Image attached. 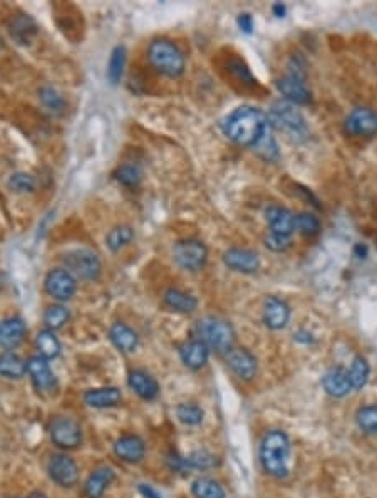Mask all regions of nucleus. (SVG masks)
I'll return each instance as SVG.
<instances>
[{"instance_id":"f257e3e1","label":"nucleus","mask_w":377,"mask_h":498,"mask_svg":"<svg viewBox=\"0 0 377 498\" xmlns=\"http://www.w3.org/2000/svg\"><path fill=\"white\" fill-rule=\"evenodd\" d=\"M268 129L267 116L260 110L242 106L225 120L223 131L230 139L242 147H255Z\"/></svg>"},{"instance_id":"f03ea898","label":"nucleus","mask_w":377,"mask_h":498,"mask_svg":"<svg viewBox=\"0 0 377 498\" xmlns=\"http://www.w3.org/2000/svg\"><path fill=\"white\" fill-rule=\"evenodd\" d=\"M289 436L280 430L268 431L260 445V463L263 470L273 478H285L289 475Z\"/></svg>"},{"instance_id":"7ed1b4c3","label":"nucleus","mask_w":377,"mask_h":498,"mask_svg":"<svg viewBox=\"0 0 377 498\" xmlns=\"http://www.w3.org/2000/svg\"><path fill=\"white\" fill-rule=\"evenodd\" d=\"M148 60L159 74L168 78H180L185 73V55L174 42L154 39L148 47Z\"/></svg>"},{"instance_id":"20e7f679","label":"nucleus","mask_w":377,"mask_h":498,"mask_svg":"<svg viewBox=\"0 0 377 498\" xmlns=\"http://www.w3.org/2000/svg\"><path fill=\"white\" fill-rule=\"evenodd\" d=\"M196 334L198 339L205 342L210 351L228 352L235 342V332L232 326L218 317L200 319L196 324Z\"/></svg>"},{"instance_id":"39448f33","label":"nucleus","mask_w":377,"mask_h":498,"mask_svg":"<svg viewBox=\"0 0 377 498\" xmlns=\"http://www.w3.org/2000/svg\"><path fill=\"white\" fill-rule=\"evenodd\" d=\"M267 121L268 126L284 131L292 138H302V136L307 134V124H305L304 116L297 110L295 105H292L289 101L273 102Z\"/></svg>"},{"instance_id":"423d86ee","label":"nucleus","mask_w":377,"mask_h":498,"mask_svg":"<svg viewBox=\"0 0 377 498\" xmlns=\"http://www.w3.org/2000/svg\"><path fill=\"white\" fill-rule=\"evenodd\" d=\"M64 269L83 280H97L101 275V260L87 248H75L64 255Z\"/></svg>"},{"instance_id":"0eeeda50","label":"nucleus","mask_w":377,"mask_h":498,"mask_svg":"<svg viewBox=\"0 0 377 498\" xmlns=\"http://www.w3.org/2000/svg\"><path fill=\"white\" fill-rule=\"evenodd\" d=\"M173 258L181 269L195 272L200 270L201 267L206 264V258H208V250H206L205 243L200 240H180L174 243L173 247Z\"/></svg>"},{"instance_id":"6e6552de","label":"nucleus","mask_w":377,"mask_h":498,"mask_svg":"<svg viewBox=\"0 0 377 498\" xmlns=\"http://www.w3.org/2000/svg\"><path fill=\"white\" fill-rule=\"evenodd\" d=\"M44 287L51 297L59 300V302H65V300L74 297L75 290H78V279L68 269L59 267V269L47 272Z\"/></svg>"},{"instance_id":"1a4fd4ad","label":"nucleus","mask_w":377,"mask_h":498,"mask_svg":"<svg viewBox=\"0 0 377 498\" xmlns=\"http://www.w3.org/2000/svg\"><path fill=\"white\" fill-rule=\"evenodd\" d=\"M51 440L63 450H74L81 445L83 431L74 418L58 416L51 425Z\"/></svg>"},{"instance_id":"9d476101","label":"nucleus","mask_w":377,"mask_h":498,"mask_svg":"<svg viewBox=\"0 0 377 498\" xmlns=\"http://www.w3.org/2000/svg\"><path fill=\"white\" fill-rule=\"evenodd\" d=\"M51 480L63 488H73L79 482V468L69 455H54L47 465Z\"/></svg>"},{"instance_id":"9b49d317","label":"nucleus","mask_w":377,"mask_h":498,"mask_svg":"<svg viewBox=\"0 0 377 498\" xmlns=\"http://www.w3.org/2000/svg\"><path fill=\"white\" fill-rule=\"evenodd\" d=\"M346 131L349 134L366 136V138L377 134V112L369 107H357L347 116Z\"/></svg>"},{"instance_id":"f8f14e48","label":"nucleus","mask_w":377,"mask_h":498,"mask_svg":"<svg viewBox=\"0 0 377 498\" xmlns=\"http://www.w3.org/2000/svg\"><path fill=\"white\" fill-rule=\"evenodd\" d=\"M27 336V324L22 317H7L0 321V347L14 351L22 344Z\"/></svg>"},{"instance_id":"ddd939ff","label":"nucleus","mask_w":377,"mask_h":498,"mask_svg":"<svg viewBox=\"0 0 377 498\" xmlns=\"http://www.w3.org/2000/svg\"><path fill=\"white\" fill-rule=\"evenodd\" d=\"M226 364L233 371L237 378L243 381H250L257 374V359L247 349H230L226 352Z\"/></svg>"},{"instance_id":"4468645a","label":"nucleus","mask_w":377,"mask_h":498,"mask_svg":"<svg viewBox=\"0 0 377 498\" xmlns=\"http://www.w3.org/2000/svg\"><path fill=\"white\" fill-rule=\"evenodd\" d=\"M223 262L228 269L242 274H253L260 267V258L247 248H230L223 253Z\"/></svg>"},{"instance_id":"2eb2a0df","label":"nucleus","mask_w":377,"mask_h":498,"mask_svg":"<svg viewBox=\"0 0 377 498\" xmlns=\"http://www.w3.org/2000/svg\"><path fill=\"white\" fill-rule=\"evenodd\" d=\"M27 374L31 376L34 386L39 391H47V389H53L55 386V376L51 371V366L47 363V359L42 356H34L26 363Z\"/></svg>"},{"instance_id":"dca6fc26","label":"nucleus","mask_w":377,"mask_h":498,"mask_svg":"<svg viewBox=\"0 0 377 498\" xmlns=\"http://www.w3.org/2000/svg\"><path fill=\"white\" fill-rule=\"evenodd\" d=\"M290 319V307L285 300L279 297H268L263 305V322L268 329L279 331L284 329Z\"/></svg>"},{"instance_id":"f3484780","label":"nucleus","mask_w":377,"mask_h":498,"mask_svg":"<svg viewBox=\"0 0 377 498\" xmlns=\"http://www.w3.org/2000/svg\"><path fill=\"white\" fill-rule=\"evenodd\" d=\"M116 457L126 463H138L144 458L146 445L136 435H124L116 440L115 443Z\"/></svg>"},{"instance_id":"a211bd4d","label":"nucleus","mask_w":377,"mask_h":498,"mask_svg":"<svg viewBox=\"0 0 377 498\" xmlns=\"http://www.w3.org/2000/svg\"><path fill=\"white\" fill-rule=\"evenodd\" d=\"M275 84L277 88H279V91L285 96V100L292 102V105H309L310 100H312V97H310L309 88L305 86L304 79L289 76V74H287L285 78L279 79Z\"/></svg>"},{"instance_id":"6ab92c4d","label":"nucleus","mask_w":377,"mask_h":498,"mask_svg":"<svg viewBox=\"0 0 377 498\" xmlns=\"http://www.w3.org/2000/svg\"><path fill=\"white\" fill-rule=\"evenodd\" d=\"M180 358L183 364L190 369H201L210 359V349L205 342L200 339H193L185 342L180 347Z\"/></svg>"},{"instance_id":"aec40b11","label":"nucleus","mask_w":377,"mask_h":498,"mask_svg":"<svg viewBox=\"0 0 377 498\" xmlns=\"http://www.w3.org/2000/svg\"><path fill=\"white\" fill-rule=\"evenodd\" d=\"M128 384L141 399H146V401H151L159 394L158 381L143 369L131 371L128 376Z\"/></svg>"},{"instance_id":"412c9836","label":"nucleus","mask_w":377,"mask_h":498,"mask_svg":"<svg viewBox=\"0 0 377 498\" xmlns=\"http://www.w3.org/2000/svg\"><path fill=\"white\" fill-rule=\"evenodd\" d=\"M267 222L270 225L273 235L280 237H290L295 230V217L287 208L282 206H270L265 211Z\"/></svg>"},{"instance_id":"4be33fe9","label":"nucleus","mask_w":377,"mask_h":498,"mask_svg":"<svg viewBox=\"0 0 377 498\" xmlns=\"http://www.w3.org/2000/svg\"><path fill=\"white\" fill-rule=\"evenodd\" d=\"M115 480V470L110 467H99L94 470L84 483V493L87 498H101Z\"/></svg>"},{"instance_id":"5701e85b","label":"nucleus","mask_w":377,"mask_h":498,"mask_svg":"<svg viewBox=\"0 0 377 498\" xmlns=\"http://www.w3.org/2000/svg\"><path fill=\"white\" fill-rule=\"evenodd\" d=\"M322 386L325 393L331 394L334 398H344L352 391L347 371L342 368L329 369L322 378Z\"/></svg>"},{"instance_id":"b1692460","label":"nucleus","mask_w":377,"mask_h":498,"mask_svg":"<svg viewBox=\"0 0 377 498\" xmlns=\"http://www.w3.org/2000/svg\"><path fill=\"white\" fill-rule=\"evenodd\" d=\"M9 32H11L12 39L17 41L18 44H31V41L37 36V23L31 16L18 14L9 22Z\"/></svg>"},{"instance_id":"393cba45","label":"nucleus","mask_w":377,"mask_h":498,"mask_svg":"<svg viewBox=\"0 0 377 498\" xmlns=\"http://www.w3.org/2000/svg\"><path fill=\"white\" fill-rule=\"evenodd\" d=\"M121 399L122 394L117 388H96L89 389V391L84 394V403L91 408H97V410L120 405Z\"/></svg>"},{"instance_id":"a878e982","label":"nucleus","mask_w":377,"mask_h":498,"mask_svg":"<svg viewBox=\"0 0 377 498\" xmlns=\"http://www.w3.org/2000/svg\"><path fill=\"white\" fill-rule=\"evenodd\" d=\"M110 339L121 352H134L138 347V334L122 322H115L110 327Z\"/></svg>"},{"instance_id":"bb28decb","label":"nucleus","mask_w":377,"mask_h":498,"mask_svg":"<svg viewBox=\"0 0 377 498\" xmlns=\"http://www.w3.org/2000/svg\"><path fill=\"white\" fill-rule=\"evenodd\" d=\"M163 300L164 304H166V307L180 314H190L198 307L196 297H193V295L178 289H168L163 295Z\"/></svg>"},{"instance_id":"cd10ccee","label":"nucleus","mask_w":377,"mask_h":498,"mask_svg":"<svg viewBox=\"0 0 377 498\" xmlns=\"http://www.w3.org/2000/svg\"><path fill=\"white\" fill-rule=\"evenodd\" d=\"M27 373L26 361L14 351H6L0 354V376L7 379H22Z\"/></svg>"},{"instance_id":"c85d7f7f","label":"nucleus","mask_w":377,"mask_h":498,"mask_svg":"<svg viewBox=\"0 0 377 498\" xmlns=\"http://www.w3.org/2000/svg\"><path fill=\"white\" fill-rule=\"evenodd\" d=\"M36 346L37 351H39V356H42V358L47 361L58 358L60 354V349H63L58 336H55V332L51 331V329H44V331H41L39 334H37Z\"/></svg>"},{"instance_id":"c756f323","label":"nucleus","mask_w":377,"mask_h":498,"mask_svg":"<svg viewBox=\"0 0 377 498\" xmlns=\"http://www.w3.org/2000/svg\"><path fill=\"white\" fill-rule=\"evenodd\" d=\"M134 238V230L129 225H120L115 227L107 233L106 237V245L111 252H120L121 248L128 247Z\"/></svg>"},{"instance_id":"7c9ffc66","label":"nucleus","mask_w":377,"mask_h":498,"mask_svg":"<svg viewBox=\"0 0 377 498\" xmlns=\"http://www.w3.org/2000/svg\"><path fill=\"white\" fill-rule=\"evenodd\" d=\"M349 374V381H351L352 389H362L369 381V374H371V368L369 363H367L366 358H362V356H357L352 361L351 369L347 371Z\"/></svg>"},{"instance_id":"2f4dec72","label":"nucleus","mask_w":377,"mask_h":498,"mask_svg":"<svg viewBox=\"0 0 377 498\" xmlns=\"http://www.w3.org/2000/svg\"><path fill=\"white\" fill-rule=\"evenodd\" d=\"M39 100L42 106L49 112H53V115H63L65 110L64 97L60 96V92L53 86H42L39 89Z\"/></svg>"},{"instance_id":"473e14b6","label":"nucleus","mask_w":377,"mask_h":498,"mask_svg":"<svg viewBox=\"0 0 377 498\" xmlns=\"http://www.w3.org/2000/svg\"><path fill=\"white\" fill-rule=\"evenodd\" d=\"M191 493L196 498H225V490L220 483L205 477L193 482Z\"/></svg>"},{"instance_id":"72a5a7b5","label":"nucleus","mask_w":377,"mask_h":498,"mask_svg":"<svg viewBox=\"0 0 377 498\" xmlns=\"http://www.w3.org/2000/svg\"><path fill=\"white\" fill-rule=\"evenodd\" d=\"M69 317L70 314L68 307H64L63 304H54L46 309L44 324L51 331H58V329H63L65 324H68Z\"/></svg>"},{"instance_id":"f704fd0d","label":"nucleus","mask_w":377,"mask_h":498,"mask_svg":"<svg viewBox=\"0 0 377 498\" xmlns=\"http://www.w3.org/2000/svg\"><path fill=\"white\" fill-rule=\"evenodd\" d=\"M124 65H126V47L117 46L111 53L110 65H107V79H110L111 84H117L121 81L122 73H124Z\"/></svg>"},{"instance_id":"c9c22d12","label":"nucleus","mask_w":377,"mask_h":498,"mask_svg":"<svg viewBox=\"0 0 377 498\" xmlns=\"http://www.w3.org/2000/svg\"><path fill=\"white\" fill-rule=\"evenodd\" d=\"M226 68H228V73L232 74V76L237 79L240 84H243V86H248V88H257L258 86L257 79L253 78L252 70L247 68V64H245L243 60L230 59L228 64H226Z\"/></svg>"},{"instance_id":"e433bc0d","label":"nucleus","mask_w":377,"mask_h":498,"mask_svg":"<svg viewBox=\"0 0 377 498\" xmlns=\"http://www.w3.org/2000/svg\"><path fill=\"white\" fill-rule=\"evenodd\" d=\"M356 423L361 431L367 435L377 433V405H367L361 408L356 415Z\"/></svg>"},{"instance_id":"4c0bfd02","label":"nucleus","mask_w":377,"mask_h":498,"mask_svg":"<svg viewBox=\"0 0 377 498\" xmlns=\"http://www.w3.org/2000/svg\"><path fill=\"white\" fill-rule=\"evenodd\" d=\"M186 470H210L216 465V457L206 450H196L190 457L183 458Z\"/></svg>"},{"instance_id":"58836bf2","label":"nucleus","mask_w":377,"mask_h":498,"mask_svg":"<svg viewBox=\"0 0 377 498\" xmlns=\"http://www.w3.org/2000/svg\"><path fill=\"white\" fill-rule=\"evenodd\" d=\"M176 415H178V420L185 423L188 426L200 425L205 416L203 410H201L198 405H195V403H181V405L176 408Z\"/></svg>"},{"instance_id":"ea45409f","label":"nucleus","mask_w":377,"mask_h":498,"mask_svg":"<svg viewBox=\"0 0 377 498\" xmlns=\"http://www.w3.org/2000/svg\"><path fill=\"white\" fill-rule=\"evenodd\" d=\"M141 176H143V173L138 166H134V164H122V166L117 168L115 171V178L117 181L121 183L122 186H128V188H134L139 185Z\"/></svg>"},{"instance_id":"a19ab883","label":"nucleus","mask_w":377,"mask_h":498,"mask_svg":"<svg viewBox=\"0 0 377 498\" xmlns=\"http://www.w3.org/2000/svg\"><path fill=\"white\" fill-rule=\"evenodd\" d=\"M9 188L16 194H32V191H36V178L23 171L14 173L9 178Z\"/></svg>"},{"instance_id":"79ce46f5","label":"nucleus","mask_w":377,"mask_h":498,"mask_svg":"<svg viewBox=\"0 0 377 498\" xmlns=\"http://www.w3.org/2000/svg\"><path fill=\"white\" fill-rule=\"evenodd\" d=\"M295 228L304 235H317L320 232L319 218L312 213H300L295 217Z\"/></svg>"},{"instance_id":"37998d69","label":"nucleus","mask_w":377,"mask_h":498,"mask_svg":"<svg viewBox=\"0 0 377 498\" xmlns=\"http://www.w3.org/2000/svg\"><path fill=\"white\" fill-rule=\"evenodd\" d=\"M255 149H257V153L265 159H273V158H277V154H279L277 153L275 141H273L270 133H268V129H267V133L262 136L260 141H258V143L255 144Z\"/></svg>"},{"instance_id":"c03bdc74","label":"nucleus","mask_w":377,"mask_h":498,"mask_svg":"<svg viewBox=\"0 0 377 498\" xmlns=\"http://www.w3.org/2000/svg\"><path fill=\"white\" fill-rule=\"evenodd\" d=\"M267 247L273 252H282L289 247V237H280V235H270L267 238Z\"/></svg>"},{"instance_id":"a18cd8bd","label":"nucleus","mask_w":377,"mask_h":498,"mask_svg":"<svg viewBox=\"0 0 377 498\" xmlns=\"http://www.w3.org/2000/svg\"><path fill=\"white\" fill-rule=\"evenodd\" d=\"M238 27H240V31H243V32H247V34H250V32L253 31V18L250 14H242V16L238 17Z\"/></svg>"},{"instance_id":"49530a36","label":"nucleus","mask_w":377,"mask_h":498,"mask_svg":"<svg viewBox=\"0 0 377 498\" xmlns=\"http://www.w3.org/2000/svg\"><path fill=\"white\" fill-rule=\"evenodd\" d=\"M139 492L143 493L146 498H161V495H159V493L154 490V488H151L149 485H141Z\"/></svg>"},{"instance_id":"de8ad7c7","label":"nucleus","mask_w":377,"mask_h":498,"mask_svg":"<svg viewBox=\"0 0 377 498\" xmlns=\"http://www.w3.org/2000/svg\"><path fill=\"white\" fill-rule=\"evenodd\" d=\"M294 337H295V341L304 342V344H309V342H314V337H312V334H309L307 331H300V332H297V334H295Z\"/></svg>"},{"instance_id":"09e8293b","label":"nucleus","mask_w":377,"mask_h":498,"mask_svg":"<svg viewBox=\"0 0 377 498\" xmlns=\"http://www.w3.org/2000/svg\"><path fill=\"white\" fill-rule=\"evenodd\" d=\"M272 11H273V14H275L277 17H284L287 9H285L284 4H275V6L272 7Z\"/></svg>"},{"instance_id":"8fccbe9b","label":"nucleus","mask_w":377,"mask_h":498,"mask_svg":"<svg viewBox=\"0 0 377 498\" xmlns=\"http://www.w3.org/2000/svg\"><path fill=\"white\" fill-rule=\"evenodd\" d=\"M354 252H356V255L357 257H361V258H364L367 255V247L366 245H362V243H357V245L354 247Z\"/></svg>"},{"instance_id":"3c124183","label":"nucleus","mask_w":377,"mask_h":498,"mask_svg":"<svg viewBox=\"0 0 377 498\" xmlns=\"http://www.w3.org/2000/svg\"><path fill=\"white\" fill-rule=\"evenodd\" d=\"M27 498H47V497L42 495V493H32V495H29Z\"/></svg>"},{"instance_id":"603ef678","label":"nucleus","mask_w":377,"mask_h":498,"mask_svg":"<svg viewBox=\"0 0 377 498\" xmlns=\"http://www.w3.org/2000/svg\"><path fill=\"white\" fill-rule=\"evenodd\" d=\"M2 47H4V41H2V37H0V51H2Z\"/></svg>"}]
</instances>
